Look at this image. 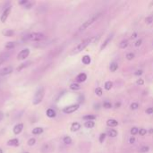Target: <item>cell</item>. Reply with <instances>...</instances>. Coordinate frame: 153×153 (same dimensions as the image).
Returning a JSON list of instances; mask_svg holds the SVG:
<instances>
[{
	"label": "cell",
	"instance_id": "1",
	"mask_svg": "<svg viewBox=\"0 0 153 153\" xmlns=\"http://www.w3.org/2000/svg\"><path fill=\"white\" fill-rule=\"evenodd\" d=\"M96 40L95 37H90V38H88V39L84 40L83 41H82L81 43H80V44H78L74 49L71 51L70 55H71V56H74V55H77V54H79V53H81L82 51H83L90 44H91V43H92L94 40Z\"/></svg>",
	"mask_w": 153,
	"mask_h": 153
},
{
	"label": "cell",
	"instance_id": "2",
	"mask_svg": "<svg viewBox=\"0 0 153 153\" xmlns=\"http://www.w3.org/2000/svg\"><path fill=\"white\" fill-rule=\"evenodd\" d=\"M101 14H102V13H100V12L92 14V15H91L88 20H86L84 23H83L81 26H80L79 31H80V32H83V31L86 30V29H88L91 25H92V24L95 23V21L101 16Z\"/></svg>",
	"mask_w": 153,
	"mask_h": 153
},
{
	"label": "cell",
	"instance_id": "3",
	"mask_svg": "<svg viewBox=\"0 0 153 153\" xmlns=\"http://www.w3.org/2000/svg\"><path fill=\"white\" fill-rule=\"evenodd\" d=\"M44 96H45V89L43 88V87H40V88L36 91V92L34 94L32 104L33 105H39L42 101V99H44Z\"/></svg>",
	"mask_w": 153,
	"mask_h": 153
},
{
	"label": "cell",
	"instance_id": "4",
	"mask_svg": "<svg viewBox=\"0 0 153 153\" xmlns=\"http://www.w3.org/2000/svg\"><path fill=\"white\" fill-rule=\"evenodd\" d=\"M26 39L28 40H32V41H40L45 39V35L40 32H32L31 34L27 35Z\"/></svg>",
	"mask_w": 153,
	"mask_h": 153
},
{
	"label": "cell",
	"instance_id": "5",
	"mask_svg": "<svg viewBox=\"0 0 153 153\" xmlns=\"http://www.w3.org/2000/svg\"><path fill=\"white\" fill-rule=\"evenodd\" d=\"M80 105L79 104H74V105H71V106H68V107H65L64 109H63V112L64 114H72L75 112L76 110H78Z\"/></svg>",
	"mask_w": 153,
	"mask_h": 153
},
{
	"label": "cell",
	"instance_id": "6",
	"mask_svg": "<svg viewBox=\"0 0 153 153\" xmlns=\"http://www.w3.org/2000/svg\"><path fill=\"white\" fill-rule=\"evenodd\" d=\"M30 55V49L29 48H24L23 50H21V52L17 55V59L18 60H24Z\"/></svg>",
	"mask_w": 153,
	"mask_h": 153
},
{
	"label": "cell",
	"instance_id": "7",
	"mask_svg": "<svg viewBox=\"0 0 153 153\" xmlns=\"http://www.w3.org/2000/svg\"><path fill=\"white\" fill-rule=\"evenodd\" d=\"M10 12H11V7L10 6L9 7H6V8L4 10L3 13L1 14V17H0V21H1L3 23L6 21L7 18H8L9 14H10Z\"/></svg>",
	"mask_w": 153,
	"mask_h": 153
},
{
	"label": "cell",
	"instance_id": "8",
	"mask_svg": "<svg viewBox=\"0 0 153 153\" xmlns=\"http://www.w3.org/2000/svg\"><path fill=\"white\" fill-rule=\"evenodd\" d=\"M13 72V67L12 66H5L3 69L0 70V76H6L10 74Z\"/></svg>",
	"mask_w": 153,
	"mask_h": 153
},
{
	"label": "cell",
	"instance_id": "9",
	"mask_svg": "<svg viewBox=\"0 0 153 153\" xmlns=\"http://www.w3.org/2000/svg\"><path fill=\"white\" fill-rule=\"evenodd\" d=\"M23 123H17L16 125H14V127H13V134H20L21 133V131H23Z\"/></svg>",
	"mask_w": 153,
	"mask_h": 153
},
{
	"label": "cell",
	"instance_id": "10",
	"mask_svg": "<svg viewBox=\"0 0 153 153\" xmlns=\"http://www.w3.org/2000/svg\"><path fill=\"white\" fill-rule=\"evenodd\" d=\"M112 39H113V34H111V35H109L108 36V37L106 39V40L103 42V44H102L101 45V47H100V50H103L108 44H109V43H110V41L112 40Z\"/></svg>",
	"mask_w": 153,
	"mask_h": 153
},
{
	"label": "cell",
	"instance_id": "11",
	"mask_svg": "<svg viewBox=\"0 0 153 153\" xmlns=\"http://www.w3.org/2000/svg\"><path fill=\"white\" fill-rule=\"evenodd\" d=\"M107 125L109 127H115L118 125V122L115 119H108L107 121Z\"/></svg>",
	"mask_w": 153,
	"mask_h": 153
},
{
	"label": "cell",
	"instance_id": "12",
	"mask_svg": "<svg viewBox=\"0 0 153 153\" xmlns=\"http://www.w3.org/2000/svg\"><path fill=\"white\" fill-rule=\"evenodd\" d=\"M81 127H82V125H80L79 123L74 122V123H72V125H71V131L72 132H77V131H79L80 129H81Z\"/></svg>",
	"mask_w": 153,
	"mask_h": 153
},
{
	"label": "cell",
	"instance_id": "13",
	"mask_svg": "<svg viewBox=\"0 0 153 153\" xmlns=\"http://www.w3.org/2000/svg\"><path fill=\"white\" fill-rule=\"evenodd\" d=\"M7 145L8 146H12V147H17L19 145V141L16 138H14V139H11L7 142Z\"/></svg>",
	"mask_w": 153,
	"mask_h": 153
},
{
	"label": "cell",
	"instance_id": "14",
	"mask_svg": "<svg viewBox=\"0 0 153 153\" xmlns=\"http://www.w3.org/2000/svg\"><path fill=\"white\" fill-rule=\"evenodd\" d=\"M76 80H77L78 83H83V82H85L86 80H87L86 74H84V72H82V74H78V76L76 77Z\"/></svg>",
	"mask_w": 153,
	"mask_h": 153
},
{
	"label": "cell",
	"instance_id": "15",
	"mask_svg": "<svg viewBox=\"0 0 153 153\" xmlns=\"http://www.w3.org/2000/svg\"><path fill=\"white\" fill-rule=\"evenodd\" d=\"M107 134L109 136V137H116L117 136V131H116L115 129H108L107 132Z\"/></svg>",
	"mask_w": 153,
	"mask_h": 153
},
{
	"label": "cell",
	"instance_id": "16",
	"mask_svg": "<svg viewBox=\"0 0 153 153\" xmlns=\"http://www.w3.org/2000/svg\"><path fill=\"white\" fill-rule=\"evenodd\" d=\"M46 115H47V116H48V117L53 118V117H55L56 114V112H55L54 109L48 108V109H47V111H46Z\"/></svg>",
	"mask_w": 153,
	"mask_h": 153
},
{
	"label": "cell",
	"instance_id": "17",
	"mask_svg": "<svg viewBox=\"0 0 153 153\" xmlns=\"http://www.w3.org/2000/svg\"><path fill=\"white\" fill-rule=\"evenodd\" d=\"M8 56H9V54L8 53H3L0 55V65H1L5 61H6L8 59Z\"/></svg>",
	"mask_w": 153,
	"mask_h": 153
},
{
	"label": "cell",
	"instance_id": "18",
	"mask_svg": "<svg viewBox=\"0 0 153 153\" xmlns=\"http://www.w3.org/2000/svg\"><path fill=\"white\" fill-rule=\"evenodd\" d=\"M82 62H83V64H90L91 62V56H88V55L83 56V59H82Z\"/></svg>",
	"mask_w": 153,
	"mask_h": 153
},
{
	"label": "cell",
	"instance_id": "19",
	"mask_svg": "<svg viewBox=\"0 0 153 153\" xmlns=\"http://www.w3.org/2000/svg\"><path fill=\"white\" fill-rule=\"evenodd\" d=\"M128 45H129L128 40H122V41L119 43V48H120L121 49H125V48H126L128 47Z\"/></svg>",
	"mask_w": 153,
	"mask_h": 153
},
{
	"label": "cell",
	"instance_id": "20",
	"mask_svg": "<svg viewBox=\"0 0 153 153\" xmlns=\"http://www.w3.org/2000/svg\"><path fill=\"white\" fill-rule=\"evenodd\" d=\"M42 133H43V128L41 127H35L32 130V134L34 135H39V134H41Z\"/></svg>",
	"mask_w": 153,
	"mask_h": 153
},
{
	"label": "cell",
	"instance_id": "21",
	"mask_svg": "<svg viewBox=\"0 0 153 153\" xmlns=\"http://www.w3.org/2000/svg\"><path fill=\"white\" fill-rule=\"evenodd\" d=\"M51 150H52V149L50 148V144H49V143H45V144L41 147V151H42V152H45V153L50 151Z\"/></svg>",
	"mask_w": 153,
	"mask_h": 153
},
{
	"label": "cell",
	"instance_id": "22",
	"mask_svg": "<svg viewBox=\"0 0 153 153\" xmlns=\"http://www.w3.org/2000/svg\"><path fill=\"white\" fill-rule=\"evenodd\" d=\"M109 69H110L111 72H115L116 70L118 69V64L115 63V62H113L110 64V66H109Z\"/></svg>",
	"mask_w": 153,
	"mask_h": 153
},
{
	"label": "cell",
	"instance_id": "23",
	"mask_svg": "<svg viewBox=\"0 0 153 153\" xmlns=\"http://www.w3.org/2000/svg\"><path fill=\"white\" fill-rule=\"evenodd\" d=\"M84 126H85L86 128H88V129L93 128L94 126H95V123H94L93 121H87V122H85V123H84Z\"/></svg>",
	"mask_w": 153,
	"mask_h": 153
},
{
	"label": "cell",
	"instance_id": "24",
	"mask_svg": "<svg viewBox=\"0 0 153 153\" xmlns=\"http://www.w3.org/2000/svg\"><path fill=\"white\" fill-rule=\"evenodd\" d=\"M83 120H87V121H93L96 119V116L93 115H87L83 116Z\"/></svg>",
	"mask_w": 153,
	"mask_h": 153
},
{
	"label": "cell",
	"instance_id": "25",
	"mask_svg": "<svg viewBox=\"0 0 153 153\" xmlns=\"http://www.w3.org/2000/svg\"><path fill=\"white\" fill-rule=\"evenodd\" d=\"M112 87H113V83H112V82L107 81V82L105 83V85H104L105 90H107V91H110Z\"/></svg>",
	"mask_w": 153,
	"mask_h": 153
},
{
	"label": "cell",
	"instance_id": "26",
	"mask_svg": "<svg viewBox=\"0 0 153 153\" xmlns=\"http://www.w3.org/2000/svg\"><path fill=\"white\" fill-rule=\"evenodd\" d=\"M70 89L72 90V91H78L81 89V86H80L79 83H72L70 85Z\"/></svg>",
	"mask_w": 153,
	"mask_h": 153
},
{
	"label": "cell",
	"instance_id": "27",
	"mask_svg": "<svg viewBox=\"0 0 153 153\" xmlns=\"http://www.w3.org/2000/svg\"><path fill=\"white\" fill-rule=\"evenodd\" d=\"M14 47H15V44H14V42H12V41L7 42L6 44H5V48L6 49H12V48H13Z\"/></svg>",
	"mask_w": 153,
	"mask_h": 153
},
{
	"label": "cell",
	"instance_id": "28",
	"mask_svg": "<svg viewBox=\"0 0 153 153\" xmlns=\"http://www.w3.org/2000/svg\"><path fill=\"white\" fill-rule=\"evenodd\" d=\"M63 141H64V143H65V144H71L72 143V139L69 136H64Z\"/></svg>",
	"mask_w": 153,
	"mask_h": 153
},
{
	"label": "cell",
	"instance_id": "29",
	"mask_svg": "<svg viewBox=\"0 0 153 153\" xmlns=\"http://www.w3.org/2000/svg\"><path fill=\"white\" fill-rule=\"evenodd\" d=\"M134 53H132V52H130V53H127L126 54V56H125V57H126V59L127 60H129V61H131V60H133L134 58Z\"/></svg>",
	"mask_w": 153,
	"mask_h": 153
},
{
	"label": "cell",
	"instance_id": "30",
	"mask_svg": "<svg viewBox=\"0 0 153 153\" xmlns=\"http://www.w3.org/2000/svg\"><path fill=\"white\" fill-rule=\"evenodd\" d=\"M137 134H139V129H138L137 127H133L132 129H131V134L132 135H136Z\"/></svg>",
	"mask_w": 153,
	"mask_h": 153
},
{
	"label": "cell",
	"instance_id": "31",
	"mask_svg": "<svg viewBox=\"0 0 153 153\" xmlns=\"http://www.w3.org/2000/svg\"><path fill=\"white\" fill-rule=\"evenodd\" d=\"M13 31L12 30H8V31H6V32H4V35L6 36V37H12V36L13 35Z\"/></svg>",
	"mask_w": 153,
	"mask_h": 153
},
{
	"label": "cell",
	"instance_id": "32",
	"mask_svg": "<svg viewBox=\"0 0 153 153\" xmlns=\"http://www.w3.org/2000/svg\"><path fill=\"white\" fill-rule=\"evenodd\" d=\"M150 150V147H148V146H142L141 149H140V152L141 153H146V152H148Z\"/></svg>",
	"mask_w": 153,
	"mask_h": 153
},
{
	"label": "cell",
	"instance_id": "33",
	"mask_svg": "<svg viewBox=\"0 0 153 153\" xmlns=\"http://www.w3.org/2000/svg\"><path fill=\"white\" fill-rule=\"evenodd\" d=\"M130 107H131L132 110H136V109H138V107H139V104L136 103V102H134V103L131 104Z\"/></svg>",
	"mask_w": 153,
	"mask_h": 153
},
{
	"label": "cell",
	"instance_id": "34",
	"mask_svg": "<svg viewBox=\"0 0 153 153\" xmlns=\"http://www.w3.org/2000/svg\"><path fill=\"white\" fill-rule=\"evenodd\" d=\"M95 93H96L97 96L100 97V96H102V94H103V91H102L101 88H97V89L95 90Z\"/></svg>",
	"mask_w": 153,
	"mask_h": 153
},
{
	"label": "cell",
	"instance_id": "35",
	"mask_svg": "<svg viewBox=\"0 0 153 153\" xmlns=\"http://www.w3.org/2000/svg\"><path fill=\"white\" fill-rule=\"evenodd\" d=\"M103 107L108 109V108H111L112 107V105L110 102H108V101H105L104 103H103Z\"/></svg>",
	"mask_w": 153,
	"mask_h": 153
},
{
	"label": "cell",
	"instance_id": "36",
	"mask_svg": "<svg viewBox=\"0 0 153 153\" xmlns=\"http://www.w3.org/2000/svg\"><path fill=\"white\" fill-rule=\"evenodd\" d=\"M35 143H36V140L34 139V138H31V139L28 141V145H29V146H33Z\"/></svg>",
	"mask_w": 153,
	"mask_h": 153
},
{
	"label": "cell",
	"instance_id": "37",
	"mask_svg": "<svg viewBox=\"0 0 153 153\" xmlns=\"http://www.w3.org/2000/svg\"><path fill=\"white\" fill-rule=\"evenodd\" d=\"M146 134H147L146 129H144V128H141V129H139V134H140L141 136H144Z\"/></svg>",
	"mask_w": 153,
	"mask_h": 153
},
{
	"label": "cell",
	"instance_id": "38",
	"mask_svg": "<svg viewBox=\"0 0 153 153\" xmlns=\"http://www.w3.org/2000/svg\"><path fill=\"white\" fill-rule=\"evenodd\" d=\"M145 21H146V23H148V24L152 23V21H153V16H148V17H146V19H145Z\"/></svg>",
	"mask_w": 153,
	"mask_h": 153
},
{
	"label": "cell",
	"instance_id": "39",
	"mask_svg": "<svg viewBox=\"0 0 153 153\" xmlns=\"http://www.w3.org/2000/svg\"><path fill=\"white\" fill-rule=\"evenodd\" d=\"M106 136H107L106 134H101L99 135V142H100V143H102V142H103L105 141Z\"/></svg>",
	"mask_w": 153,
	"mask_h": 153
},
{
	"label": "cell",
	"instance_id": "40",
	"mask_svg": "<svg viewBox=\"0 0 153 153\" xmlns=\"http://www.w3.org/2000/svg\"><path fill=\"white\" fill-rule=\"evenodd\" d=\"M146 113H147L148 115L153 114V107H148V108L146 109Z\"/></svg>",
	"mask_w": 153,
	"mask_h": 153
},
{
	"label": "cell",
	"instance_id": "41",
	"mask_svg": "<svg viewBox=\"0 0 153 153\" xmlns=\"http://www.w3.org/2000/svg\"><path fill=\"white\" fill-rule=\"evenodd\" d=\"M27 64H28V63H25V64H21V65H20V66L17 68V71H20V70H21L23 67H25V66H27Z\"/></svg>",
	"mask_w": 153,
	"mask_h": 153
},
{
	"label": "cell",
	"instance_id": "42",
	"mask_svg": "<svg viewBox=\"0 0 153 153\" xmlns=\"http://www.w3.org/2000/svg\"><path fill=\"white\" fill-rule=\"evenodd\" d=\"M142 40H137L136 42H135V47H139V46H141L142 45Z\"/></svg>",
	"mask_w": 153,
	"mask_h": 153
},
{
	"label": "cell",
	"instance_id": "43",
	"mask_svg": "<svg viewBox=\"0 0 153 153\" xmlns=\"http://www.w3.org/2000/svg\"><path fill=\"white\" fill-rule=\"evenodd\" d=\"M28 2H29L28 0H23V1H19V2H18V4H19V5H25Z\"/></svg>",
	"mask_w": 153,
	"mask_h": 153
},
{
	"label": "cell",
	"instance_id": "44",
	"mask_svg": "<svg viewBox=\"0 0 153 153\" xmlns=\"http://www.w3.org/2000/svg\"><path fill=\"white\" fill-rule=\"evenodd\" d=\"M32 4L30 2V1H29L25 5H24V7H25V8H27V9H30L31 8V7H32Z\"/></svg>",
	"mask_w": 153,
	"mask_h": 153
},
{
	"label": "cell",
	"instance_id": "45",
	"mask_svg": "<svg viewBox=\"0 0 153 153\" xmlns=\"http://www.w3.org/2000/svg\"><path fill=\"white\" fill-rule=\"evenodd\" d=\"M136 83H137L138 85H143V84H144V81H143L142 79H139V80H138V81L136 82Z\"/></svg>",
	"mask_w": 153,
	"mask_h": 153
},
{
	"label": "cell",
	"instance_id": "46",
	"mask_svg": "<svg viewBox=\"0 0 153 153\" xmlns=\"http://www.w3.org/2000/svg\"><path fill=\"white\" fill-rule=\"evenodd\" d=\"M129 142L131 143V144H134V142H135V138L133 136V137H131L130 139H129Z\"/></svg>",
	"mask_w": 153,
	"mask_h": 153
},
{
	"label": "cell",
	"instance_id": "47",
	"mask_svg": "<svg viewBox=\"0 0 153 153\" xmlns=\"http://www.w3.org/2000/svg\"><path fill=\"white\" fill-rule=\"evenodd\" d=\"M142 70H138V71H136V72H135V75H137V76H140V75H142Z\"/></svg>",
	"mask_w": 153,
	"mask_h": 153
},
{
	"label": "cell",
	"instance_id": "48",
	"mask_svg": "<svg viewBox=\"0 0 153 153\" xmlns=\"http://www.w3.org/2000/svg\"><path fill=\"white\" fill-rule=\"evenodd\" d=\"M3 118H4V114H3V112L0 111V121H2Z\"/></svg>",
	"mask_w": 153,
	"mask_h": 153
},
{
	"label": "cell",
	"instance_id": "49",
	"mask_svg": "<svg viewBox=\"0 0 153 153\" xmlns=\"http://www.w3.org/2000/svg\"><path fill=\"white\" fill-rule=\"evenodd\" d=\"M135 38H137V33H136V32H134V33L132 35V39H135Z\"/></svg>",
	"mask_w": 153,
	"mask_h": 153
},
{
	"label": "cell",
	"instance_id": "50",
	"mask_svg": "<svg viewBox=\"0 0 153 153\" xmlns=\"http://www.w3.org/2000/svg\"><path fill=\"white\" fill-rule=\"evenodd\" d=\"M120 105H121V103H120V102H118V103H115V107L116 108H117V107H120Z\"/></svg>",
	"mask_w": 153,
	"mask_h": 153
},
{
	"label": "cell",
	"instance_id": "51",
	"mask_svg": "<svg viewBox=\"0 0 153 153\" xmlns=\"http://www.w3.org/2000/svg\"><path fill=\"white\" fill-rule=\"evenodd\" d=\"M0 153H3V150H2V149L0 148Z\"/></svg>",
	"mask_w": 153,
	"mask_h": 153
},
{
	"label": "cell",
	"instance_id": "52",
	"mask_svg": "<svg viewBox=\"0 0 153 153\" xmlns=\"http://www.w3.org/2000/svg\"><path fill=\"white\" fill-rule=\"evenodd\" d=\"M150 134H152V133H153V130H150Z\"/></svg>",
	"mask_w": 153,
	"mask_h": 153
}]
</instances>
